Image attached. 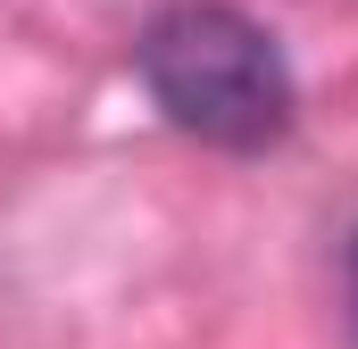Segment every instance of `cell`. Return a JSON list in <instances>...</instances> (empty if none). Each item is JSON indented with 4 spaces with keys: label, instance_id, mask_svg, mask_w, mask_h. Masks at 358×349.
Wrapping results in <instances>:
<instances>
[{
    "label": "cell",
    "instance_id": "1",
    "mask_svg": "<svg viewBox=\"0 0 358 349\" xmlns=\"http://www.w3.org/2000/svg\"><path fill=\"white\" fill-rule=\"evenodd\" d=\"M134 67H142L150 100L167 108V125L217 142V150H267L292 133V108H300L275 34L225 0L159 8L150 34L134 42Z\"/></svg>",
    "mask_w": 358,
    "mask_h": 349
},
{
    "label": "cell",
    "instance_id": "2",
    "mask_svg": "<svg viewBox=\"0 0 358 349\" xmlns=\"http://www.w3.org/2000/svg\"><path fill=\"white\" fill-rule=\"evenodd\" d=\"M350 333H358V242H350Z\"/></svg>",
    "mask_w": 358,
    "mask_h": 349
}]
</instances>
